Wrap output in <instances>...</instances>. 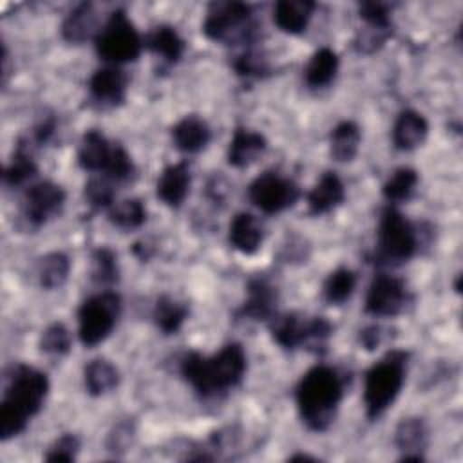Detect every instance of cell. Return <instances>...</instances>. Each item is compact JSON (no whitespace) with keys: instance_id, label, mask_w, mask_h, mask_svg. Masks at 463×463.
<instances>
[{"instance_id":"obj_1","label":"cell","mask_w":463,"mask_h":463,"mask_svg":"<svg viewBox=\"0 0 463 463\" xmlns=\"http://www.w3.org/2000/svg\"><path fill=\"white\" fill-rule=\"evenodd\" d=\"M47 392L49 378L45 373L24 364L11 369L0 403L2 441L18 436L27 427L29 418L40 412Z\"/></svg>"},{"instance_id":"obj_2","label":"cell","mask_w":463,"mask_h":463,"mask_svg":"<svg viewBox=\"0 0 463 463\" xmlns=\"http://www.w3.org/2000/svg\"><path fill=\"white\" fill-rule=\"evenodd\" d=\"M246 373V354L241 344H226L217 354L206 358L188 353L181 360V374L201 398H217L241 383Z\"/></svg>"},{"instance_id":"obj_3","label":"cell","mask_w":463,"mask_h":463,"mask_svg":"<svg viewBox=\"0 0 463 463\" xmlns=\"http://www.w3.org/2000/svg\"><path fill=\"white\" fill-rule=\"evenodd\" d=\"M344 396V378L335 367L315 365L302 374L295 400L297 409L309 430H326L335 416Z\"/></svg>"},{"instance_id":"obj_4","label":"cell","mask_w":463,"mask_h":463,"mask_svg":"<svg viewBox=\"0 0 463 463\" xmlns=\"http://www.w3.org/2000/svg\"><path fill=\"white\" fill-rule=\"evenodd\" d=\"M407 360L409 353L394 349L367 369L364 378V405L369 420L382 416L400 394L405 382Z\"/></svg>"},{"instance_id":"obj_5","label":"cell","mask_w":463,"mask_h":463,"mask_svg":"<svg viewBox=\"0 0 463 463\" xmlns=\"http://www.w3.org/2000/svg\"><path fill=\"white\" fill-rule=\"evenodd\" d=\"M420 241L414 224L396 208H383L378 221L376 259L382 264H400L418 251Z\"/></svg>"},{"instance_id":"obj_6","label":"cell","mask_w":463,"mask_h":463,"mask_svg":"<svg viewBox=\"0 0 463 463\" xmlns=\"http://www.w3.org/2000/svg\"><path fill=\"white\" fill-rule=\"evenodd\" d=\"M96 52L110 63L134 61L141 54L143 40L123 9L114 11L94 38Z\"/></svg>"},{"instance_id":"obj_7","label":"cell","mask_w":463,"mask_h":463,"mask_svg":"<svg viewBox=\"0 0 463 463\" xmlns=\"http://www.w3.org/2000/svg\"><path fill=\"white\" fill-rule=\"evenodd\" d=\"M121 313V298L114 291L89 297L78 309V336L83 345L101 344L116 327Z\"/></svg>"},{"instance_id":"obj_8","label":"cell","mask_w":463,"mask_h":463,"mask_svg":"<svg viewBox=\"0 0 463 463\" xmlns=\"http://www.w3.org/2000/svg\"><path fill=\"white\" fill-rule=\"evenodd\" d=\"M203 33L213 42H250L253 34L251 9L242 2H213L203 22Z\"/></svg>"},{"instance_id":"obj_9","label":"cell","mask_w":463,"mask_h":463,"mask_svg":"<svg viewBox=\"0 0 463 463\" xmlns=\"http://www.w3.org/2000/svg\"><path fill=\"white\" fill-rule=\"evenodd\" d=\"M248 197L260 212L279 213L297 203L300 190L291 179L277 172H264L248 186Z\"/></svg>"},{"instance_id":"obj_10","label":"cell","mask_w":463,"mask_h":463,"mask_svg":"<svg viewBox=\"0 0 463 463\" xmlns=\"http://www.w3.org/2000/svg\"><path fill=\"white\" fill-rule=\"evenodd\" d=\"M63 204L65 190L52 181H40L27 188L22 199V217L29 226L40 228L58 217Z\"/></svg>"},{"instance_id":"obj_11","label":"cell","mask_w":463,"mask_h":463,"mask_svg":"<svg viewBox=\"0 0 463 463\" xmlns=\"http://www.w3.org/2000/svg\"><path fill=\"white\" fill-rule=\"evenodd\" d=\"M411 297L402 279L380 273L373 279L367 297H365V313L374 317H394L402 313Z\"/></svg>"},{"instance_id":"obj_12","label":"cell","mask_w":463,"mask_h":463,"mask_svg":"<svg viewBox=\"0 0 463 463\" xmlns=\"http://www.w3.org/2000/svg\"><path fill=\"white\" fill-rule=\"evenodd\" d=\"M128 78L116 67L98 69L89 80L90 99L99 109H114L125 101Z\"/></svg>"},{"instance_id":"obj_13","label":"cell","mask_w":463,"mask_h":463,"mask_svg":"<svg viewBox=\"0 0 463 463\" xmlns=\"http://www.w3.org/2000/svg\"><path fill=\"white\" fill-rule=\"evenodd\" d=\"M277 288L266 277H253L248 282V297L239 315L251 320H271L277 315Z\"/></svg>"},{"instance_id":"obj_14","label":"cell","mask_w":463,"mask_h":463,"mask_svg":"<svg viewBox=\"0 0 463 463\" xmlns=\"http://www.w3.org/2000/svg\"><path fill=\"white\" fill-rule=\"evenodd\" d=\"M190 165L186 161H179L168 165L156 183V195L170 208H177L183 204L190 192Z\"/></svg>"},{"instance_id":"obj_15","label":"cell","mask_w":463,"mask_h":463,"mask_svg":"<svg viewBox=\"0 0 463 463\" xmlns=\"http://www.w3.org/2000/svg\"><path fill=\"white\" fill-rule=\"evenodd\" d=\"M271 336L284 349H297L307 345L311 333V318L298 313L275 315L271 318Z\"/></svg>"},{"instance_id":"obj_16","label":"cell","mask_w":463,"mask_h":463,"mask_svg":"<svg viewBox=\"0 0 463 463\" xmlns=\"http://www.w3.org/2000/svg\"><path fill=\"white\" fill-rule=\"evenodd\" d=\"M394 443L402 452L400 461H425L421 450L427 445V425L421 418H403L394 430Z\"/></svg>"},{"instance_id":"obj_17","label":"cell","mask_w":463,"mask_h":463,"mask_svg":"<svg viewBox=\"0 0 463 463\" xmlns=\"http://www.w3.org/2000/svg\"><path fill=\"white\" fill-rule=\"evenodd\" d=\"M345 199V188L336 172H324L317 184L307 192V206L313 215H324L342 204Z\"/></svg>"},{"instance_id":"obj_18","label":"cell","mask_w":463,"mask_h":463,"mask_svg":"<svg viewBox=\"0 0 463 463\" xmlns=\"http://www.w3.org/2000/svg\"><path fill=\"white\" fill-rule=\"evenodd\" d=\"M228 239L237 251L244 255H253L262 244L264 228L255 215L248 212H241L230 222Z\"/></svg>"},{"instance_id":"obj_19","label":"cell","mask_w":463,"mask_h":463,"mask_svg":"<svg viewBox=\"0 0 463 463\" xmlns=\"http://www.w3.org/2000/svg\"><path fill=\"white\" fill-rule=\"evenodd\" d=\"M212 132L204 119L197 116H184L172 127V141L177 150L195 154L210 143Z\"/></svg>"},{"instance_id":"obj_20","label":"cell","mask_w":463,"mask_h":463,"mask_svg":"<svg viewBox=\"0 0 463 463\" xmlns=\"http://www.w3.org/2000/svg\"><path fill=\"white\" fill-rule=\"evenodd\" d=\"M315 7L311 0H280L273 7V22L288 34H300L306 31Z\"/></svg>"},{"instance_id":"obj_21","label":"cell","mask_w":463,"mask_h":463,"mask_svg":"<svg viewBox=\"0 0 463 463\" xmlns=\"http://www.w3.org/2000/svg\"><path fill=\"white\" fill-rule=\"evenodd\" d=\"M266 145L268 143L262 134L248 128H237L228 146V163L235 168L250 166L259 159V156H262Z\"/></svg>"},{"instance_id":"obj_22","label":"cell","mask_w":463,"mask_h":463,"mask_svg":"<svg viewBox=\"0 0 463 463\" xmlns=\"http://www.w3.org/2000/svg\"><path fill=\"white\" fill-rule=\"evenodd\" d=\"M429 132L427 119L416 110H403L392 127V143L398 150H412L420 146Z\"/></svg>"},{"instance_id":"obj_23","label":"cell","mask_w":463,"mask_h":463,"mask_svg":"<svg viewBox=\"0 0 463 463\" xmlns=\"http://www.w3.org/2000/svg\"><path fill=\"white\" fill-rule=\"evenodd\" d=\"M98 33V14L90 2L76 5L61 24V36L71 43H81L92 34L96 38Z\"/></svg>"},{"instance_id":"obj_24","label":"cell","mask_w":463,"mask_h":463,"mask_svg":"<svg viewBox=\"0 0 463 463\" xmlns=\"http://www.w3.org/2000/svg\"><path fill=\"white\" fill-rule=\"evenodd\" d=\"M110 150H112V145L107 141V137L99 130H94V128L87 130L78 148V163L83 170L103 172L110 157Z\"/></svg>"},{"instance_id":"obj_25","label":"cell","mask_w":463,"mask_h":463,"mask_svg":"<svg viewBox=\"0 0 463 463\" xmlns=\"http://www.w3.org/2000/svg\"><path fill=\"white\" fill-rule=\"evenodd\" d=\"M338 63H340L338 56L333 49L322 47V49L315 51L304 69L306 83L311 89H322V87L329 85L336 76Z\"/></svg>"},{"instance_id":"obj_26","label":"cell","mask_w":463,"mask_h":463,"mask_svg":"<svg viewBox=\"0 0 463 463\" xmlns=\"http://www.w3.org/2000/svg\"><path fill=\"white\" fill-rule=\"evenodd\" d=\"M360 139H362V132H360V127L354 121L338 123L333 128L331 137H329L331 157L340 161V163L353 161L356 152H358Z\"/></svg>"},{"instance_id":"obj_27","label":"cell","mask_w":463,"mask_h":463,"mask_svg":"<svg viewBox=\"0 0 463 463\" xmlns=\"http://www.w3.org/2000/svg\"><path fill=\"white\" fill-rule=\"evenodd\" d=\"M83 380L85 389L90 396H101L110 392L118 385L119 373L109 360L94 358L85 365Z\"/></svg>"},{"instance_id":"obj_28","label":"cell","mask_w":463,"mask_h":463,"mask_svg":"<svg viewBox=\"0 0 463 463\" xmlns=\"http://www.w3.org/2000/svg\"><path fill=\"white\" fill-rule=\"evenodd\" d=\"M146 47L161 56L166 63L174 65L181 60L184 52V40L170 25H159L146 36Z\"/></svg>"},{"instance_id":"obj_29","label":"cell","mask_w":463,"mask_h":463,"mask_svg":"<svg viewBox=\"0 0 463 463\" xmlns=\"http://www.w3.org/2000/svg\"><path fill=\"white\" fill-rule=\"evenodd\" d=\"M38 168L31 154L29 139H20L13 152L9 165L4 170V183L7 186H20L36 175Z\"/></svg>"},{"instance_id":"obj_30","label":"cell","mask_w":463,"mask_h":463,"mask_svg":"<svg viewBox=\"0 0 463 463\" xmlns=\"http://www.w3.org/2000/svg\"><path fill=\"white\" fill-rule=\"evenodd\" d=\"M154 322L165 335H174L181 329L188 317V306L170 295H161L154 306Z\"/></svg>"},{"instance_id":"obj_31","label":"cell","mask_w":463,"mask_h":463,"mask_svg":"<svg viewBox=\"0 0 463 463\" xmlns=\"http://www.w3.org/2000/svg\"><path fill=\"white\" fill-rule=\"evenodd\" d=\"M69 269H71L69 257L61 251H51L38 260L36 277L42 288L56 289L65 284L69 277Z\"/></svg>"},{"instance_id":"obj_32","label":"cell","mask_w":463,"mask_h":463,"mask_svg":"<svg viewBox=\"0 0 463 463\" xmlns=\"http://www.w3.org/2000/svg\"><path fill=\"white\" fill-rule=\"evenodd\" d=\"M109 221L121 230H136L146 221V208L141 199H123L109 208Z\"/></svg>"},{"instance_id":"obj_33","label":"cell","mask_w":463,"mask_h":463,"mask_svg":"<svg viewBox=\"0 0 463 463\" xmlns=\"http://www.w3.org/2000/svg\"><path fill=\"white\" fill-rule=\"evenodd\" d=\"M418 184V172L409 166L396 168L389 179L383 183L382 194L389 203H402L407 201Z\"/></svg>"},{"instance_id":"obj_34","label":"cell","mask_w":463,"mask_h":463,"mask_svg":"<svg viewBox=\"0 0 463 463\" xmlns=\"http://www.w3.org/2000/svg\"><path fill=\"white\" fill-rule=\"evenodd\" d=\"M354 286H356V275L349 268H336L327 275L322 288V295L326 302L338 306L351 297Z\"/></svg>"},{"instance_id":"obj_35","label":"cell","mask_w":463,"mask_h":463,"mask_svg":"<svg viewBox=\"0 0 463 463\" xmlns=\"http://www.w3.org/2000/svg\"><path fill=\"white\" fill-rule=\"evenodd\" d=\"M119 279L118 257L110 248H98L92 253V280L98 284H114Z\"/></svg>"},{"instance_id":"obj_36","label":"cell","mask_w":463,"mask_h":463,"mask_svg":"<svg viewBox=\"0 0 463 463\" xmlns=\"http://www.w3.org/2000/svg\"><path fill=\"white\" fill-rule=\"evenodd\" d=\"M134 174H136V166L132 157L119 143H114L110 150V157L103 170V175L114 183H125V181H130Z\"/></svg>"},{"instance_id":"obj_37","label":"cell","mask_w":463,"mask_h":463,"mask_svg":"<svg viewBox=\"0 0 463 463\" xmlns=\"http://www.w3.org/2000/svg\"><path fill=\"white\" fill-rule=\"evenodd\" d=\"M40 349L52 356L67 354L71 349L69 329L60 322H54L49 327H45L40 335Z\"/></svg>"},{"instance_id":"obj_38","label":"cell","mask_w":463,"mask_h":463,"mask_svg":"<svg viewBox=\"0 0 463 463\" xmlns=\"http://www.w3.org/2000/svg\"><path fill=\"white\" fill-rule=\"evenodd\" d=\"M114 181H110L109 177H90L85 184V199L89 203V206H92L94 210H101V208H110L114 204Z\"/></svg>"},{"instance_id":"obj_39","label":"cell","mask_w":463,"mask_h":463,"mask_svg":"<svg viewBox=\"0 0 463 463\" xmlns=\"http://www.w3.org/2000/svg\"><path fill=\"white\" fill-rule=\"evenodd\" d=\"M233 69L242 78H260L269 71L266 58L253 49H246L239 54L233 61Z\"/></svg>"},{"instance_id":"obj_40","label":"cell","mask_w":463,"mask_h":463,"mask_svg":"<svg viewBox=\"0 0 463 463\" xmlns=\"http://www.w3.org/2000/svg\"><path fill=\"white\" fill-rule=\"evenodd\" d=\"M360 18L373 29L380 31H391V14H389V5L382 2H362L358 5Z\"/></svg>"},{"instance_id":"obj_41","label":"cell","mask_w":463,"mask_h":463,"mask_svg":"<svg viewBox=\"0 0 463 463\" xmlns=\"http://www.w3.org/2000/svg\"><path fill=\"white\" fill-rule=\"evenodd\" d=\"M80 450V438L76 434H63L60 436L43 456L45 461H74Z\"/></svg>"},{"instance_id":"obj_42","label":"cell","mask_w":463,"mask_h":463,"mask_svg":"<svg viewBox=\"0 0 463 463\" xmlns=\"http://www.w3.org/2000/svg\"><path fill=\"white\" fill-rule=\"evenodd\" d=\"M134 438V421L130 420H121L119 423L114 425V429L109 432L107 438V449L110 452H118V450H125Z\"/></svg>"},{"instance_id":"obj_43","label":"cell","mask_w":463,"mask_h":463,"mask_svg":"<svg viewBox=\"0 0 463 463\" xmlns=\"http://www.w3.org/2000/svg\"><path fill=\"white\" fill-rule=\"evenodd\" d=\"M389 336H391V335H389V329H385V327H382V326H369V327H365V329L360 331L358 340H360V344H362L364 349L373 351V349L380 347L383 342H387Z\"/></svg>"},{"instance_id":"obj_44","label":"cell","mask_w":463,"mask_h":463,"mask_svg":"<svg viewBox=\"0 0 463 463\" xmlns=\"http://www.w3.org/2000/svg\"><path fill=\"white\" fill-rule=\"evenodd\" d=\"M54 130H56V121H54L52 118L42 119V121L34 127V130H33V141H34L36 145H45V143L52 137Z\"/></svg>"},{"instance_id":"obj_45","label":"cell","mask_w":463,"mask_h":463,"mask_svg":"<svg viewBox=\"0 0 463 463\" xmlns=\"http://www.w3.org/2000/svg\"><path fill=\"white\" fill-rule=\"evenodd\" d=\"M288 461H317V458L307 456V454H293L288 458Z\"/></svg>"}]
</instances>
